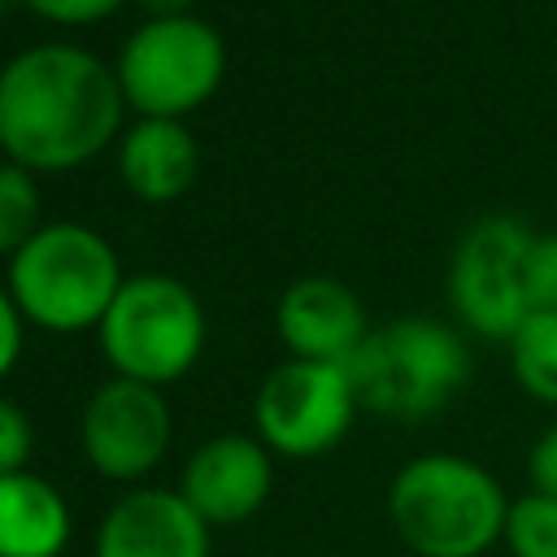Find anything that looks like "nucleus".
<instances>
[{
    "mask_svg": "<svg viewBox=\"0 0 557 557\" xmlns=\"http://www.w3.org/2000/svg\"><path fill=\"white\" fill-rule=\"evenodd\" d=\"M126 113L113 65L83 44H26L0 65V157L30 174L91 165L117 144Z\"/></svg>",
    "mask_w": 557,
    "mask_h": 557,
    "instance_id": "f257e3e1",
    "label": "nucleus"
},
{
    "mask_svg": "<svg viewBox=\"0 0 557 557\" xmlns=\"http://www.w3.org/2000/svg\"><path fill=\"white\" fill-rule=\"evenodd\" d=\"M387 518L413 557H483L505 535L509 500L483 461L422 453L392 474Z\"/></svg>",
    "mask_w": 557,
    "mask_h": 557,
    "instance_id": "f03ea898",
    "label": "nucleus"
},
{
    "mask_svg": "<svg viewBox=\"0 0 557 557\" xmlns=\"http://www.w3.org/2000/svg\"><path fill=\"white\" fill-rule=\"evenodd\" d=\"M122 283L117 248L87 222H44L4 261V287L22 318L48 335L96 331Z\"/></svg>",
    "mask_w": 557,
    "mask_h": 557,
    "instance_id": "7ed1b4c3",
    "label": "nucleus"
},
{
    "mask_svg": "<svg viewBox=\"0 0 557 557\" xmlns=\"http://www.w3.org/2000/svg\"><path fill=\"white\" fill-rule=\"evenodd\" d=\"M348 374L361 409L396 422H422L470 383V348L453 322L405 313L370 326Z\"/></svg>",
    "mask_w": 557,
    "mask_h": 557,
    "instance_id": "20e7f679",
    "label": "nucleus"
},
{
    "mask_svg": "<svg viewBox=\"0 0 557 557\" xmlns=\"http://www.w3.org/2000/svg\"><path fill=\"white\" fill-rule=\"evenodd\" d=\"M100 352L117 379L170 387L191 374L205 352L209 318L200 296L161 270L126 274L104 322L96 326Z\"/></svg>",
    "mask_w": 557,
    "mask_h": 557,
    "instance_id": "39448f33",
    "label": "nucleus"
},
{
    "mask_svg": "<svg viewBox=\"0 0 557 557\" xmlns=\"http://www.w3.org/2000/svg\"><path fill=\"white\" fill-rule=\"evenodd\" d=\"M113 74L135 117H187L226 78V39L196 13L144 17L117 48Z\"/></svg>",
    "mask_w": 557,
    "mask_h": 557,
    "instance_id": "423d86ee",
    "label": "nucleus"
},
{
    "mask_svg": "<svg viewBox=\"0 0 557 557\" xmlns=\"http://www.w3.org/2000/svg\"><path fill=\"white\" fill-rule=\"evenodd\" d=\"M535 226L518 213H483L466 226L448 261V305L479 339L509 344V335L535 313L531 305V244Z\"/></svg>",
    "mask_w": 557,
    "mask_h": 557,
    "instance_id": "0eeeda50",
    "label": "nucleus"
},
{
    "mask_svg": "<svg viewBox=\"0 0 557 557\" xmlns=\"http://www.w3.org/2000/svg\"><path fill=\"white\" fill-rule=\"evenodd\" d=\"M357 409L361 400L348 366L287 357L252 396V431L270 453L305 461L331 453L348 435Z\"/></svg>",
    "mask_w": 557,
    "mask_h": 557,
    "instance_id": "6e6552de",
    "label": "nucleus"
},
{
    "mask_svg": "<svg viewBox=\"0 0 557 557\" xmlns=\"http://www.w3.org/2000/svg\"><path fill=\"white\" fill-rule=\"evenodd\" d=\"M174 413L161 387L135 379H104L78 418V444L87 466L104 483L139 487L170 453Z\"/></svg>",
    "mask_w": 557,
    "mask_h": 557,
    "instance_id": "1a4fd4ad",
    "label": "nucleus"
},
{
    "mask_svg": "<svg viewBox=\"0 0 557 557\" xmlns=\"http://www.w3.org/2000/svg\"><path fill=\"white\" fill-rule=\"evenodd\" d=\"M178 492L209 527H235L261 513L274 492V453L244 431H222L191 448Z\"/></svg>",
    "mask_w": 557,
    "mask_h": 557,
    "instance_id": "9d476101",
    "label": "nucleus"
},
{
    "mask_svg": "<svg viewBox=\"0 0 557 557\" xmlns=\"http://www.w3.org/2000/svg\"><path fill=\"white\" fill-rule=\"evenodd\" d=\"M209 522L178 487H126L91 535V557H209Z\"/></svg>",
    "mask_w": 557,
    "mask_h": 557,
    "instance_id": "9b49d317",
    "label": "nucleus"
},
{
    "mask_svg": "<svg viewBox=\"0 0 557 557\" xmlns=\"http://www.w3.org/2000/svg\"><path fill=\"white\" fill-rule=\"evenodd\" d=\"M274 331L287 357L348 366L370 335V318H366L361 296L348 283L331 274H305L287 283V292L278 296Z\"/></svg>",
    "mask_w": 557,
    "mask_h": 557,
    "instance_id": "f8f14e48",
    "label": "nucleus"
},
{
    "mask_svg": "<svg viewBox=\"0 0 557 557\" xmlns=\"http://www.w3.org/2000/svg\"><path fill=\"white\" fill-rule=\"evenodd\" d=\"M113 165L139 205H174L200 178V144L178 117H131L113 144Z\"/></svg>",
    "mask_w": 557,
    "mask_h": 557,
    "instance_id": "ddd939ff",
    "label": "nucleus"
},
{
    "mask_svg": "<svg viewBox=\"0 0 557 557\" xmlns=\"http://www.w3.org/2000/svg\"><path fill=\"white\" fill-rule=\"evenodd\" d=\"M74 535L70 500L35 470L0 474V557H61Z\"/></svg>",
    "mask_w": 557,
    "mask_h": 557,
    "instance_id": "4468645a",
    "label": "nucleus"
},
{
    "mask_svg": "<svg viewBox=\"0 0 557 557\" xmlns=\"http://www.w3.org/2000/svg\"><path fill=\"white\" fill-rule=\"evenodd\" d=\"M509 366L518 387L557 409V309H540L531 313L513 335H509Z\"/></svg>",
    "mask_w": 557,
    "mask_h": 557,
    "instance_id": "2eb2a0df",
    "label": "nucleus"
},
{
    "mask_svg": "<svg viewBox=\"0 0 557 557\" xmlns=\"http://www.w3.org/2000/svg\"><path fill=\"white\" fill-rule=\"evenodd\" d=\"M39 226H44L39 174L0 157V257L9 261Z\"/></svg>",
    "mask_w": 557,
    "mask_h": 557,
    "instance_id": "dca6fc26",
    "label": "nucleus"
},
{
    "mask_svg": "<svg viewBox=\"0 0 557 557\" xmlns=\"http://www.w3.org/2000/svg\"><path fill=\"white\" fill-rule=\"evenodd\" d=\"M500 540L513 557H557V496L535 487L513 496Z\"/></svg>",
    "mask_w": 557,
    "mask_h": 557,
    "instance_id": "f3484780",
    "label": "nucleus"
},
{
    "mask_svg": "<svg viewBox=\"0 0 557 557\" xmlns=\"http://www.w3.org/2000/svg\"><path fill=\"white\" fill-rule=\"evenodd\" d=\"M30 457H35V422L17 400L0 396V474L26 470Z\"/></svg>",
    "mask_w": 557,
    "mask_h": 557,
    "instance_id": "a211bd4d",
    "label": "nucleus"
},
{
    "mask_svg": "<svg viewBox=\"0 0 557 557\" xmlns=\"http://www.w3.org/2000/svg\"><path fill=\"white\" fill-rule=\"evenodd\" d=\"M39 22L48 26H61V30H83V26H96L104 17H113L122 4L131 0H22Z\"/></svg>",
    "mask_w": 557,
    "mask_h": 557,
    "instance_id": "6ab92c4d",
    "label": "nucleus"
},
{
    "mask_svg": "<svg viewBox=\"0 0 557 557\" xmlns=\"http://www.w3.org/2000/svg\"><path fill=\"white\" fill-rule=\"evenodd\" d=\"M527 278H531V305L540 309H557V231H540L531 244V261H527Z\"/></svg>",
    "mask_w": 557,
    "mask_h": 557,
    "instance_id": "aec40b11",
    "label": "nucleus"
},
{
    "mask_svg": "<svg viewBox=\"0 0 557 557\" xmlns=\"http://www.w3.org/2000/svg\"><path fill=\"white\" fill-rule=\"evenodd\" d=\"M26 326H30V322L22 318L13 292L0 283V383L17 370V361H22V352H26Z\"/></svg>",
    "mask_w": 557,
    "mask_h": 557,
    "instance_id": "412c9836",
    "label": "nucleus"
},
{
    "mask_svg": "<svg viewBox=\"0 0 557 557\" xmlns=\"http://www.w3.org/2000/svg\"><path fill=\"white\" fill-rule=\"evenodd\" d=\"M527 479L535 492H548L557 496V422L540 431V440L531 444L527 453Z\"/></svg>",
    "mask_w": 557,
    "mask_h": 557,
    "instance_id": "4be33fe9",
    "label": "nucleus"
},
{
    "mask_svg": "<svg viewBox=\"0 0 557 557\" xmlns=\"http://www.w3.org/2000/svg\"><path fill=\"white\" fill-rule=\"evenodd\" d=\"M131 4H139L148 17H174V13H191L196 0H131Z\"/></svg>",
    "mask_w": 557,
    "mask_h": 557,
    "instance_id": "5701e85b",
    "label": "nucleus"
},
{
    "mask_svg": "<svg viewBox=\"0 0 557 557\" xmlns=\"http://www.w3.org/2000/svg\"><path fill=\"white\" fill-rule=\"evenodd\" d=\"M9 4H13V0H0V22H4V13H9Z\"/></svg>",
    "mask_w": 557,
    "mask_h": 557,
    "instance_id": "b1692460",
    "label": "nucleus"
},
{
    "mask_svg": "<svg viewBox=\"0 0 557 557\" xmlns=\"http://www.w3.org/2000/svg\"><path fill=\"white\" fill-rule=\"evenodd\" d=\"M405 4H413V0H405Z\"/></svg>",
    "mask_w": 557,
    "mask_h": 557,
    "instance_id": "393cba45",
    "label": "nucleus"
}]
</instances>
